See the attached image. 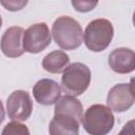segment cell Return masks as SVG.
Here are the masks:
<instances>
[{
  "label": "cell",
  "instance_id": "6da1fadb",
  "mask_svg": "<svg viewBox=\"0 0 135 135\" xmlns=\"http://www.w3.org/2000/svg\"><path fill=\"white\" fill-rule=\"evenodd\" d=\"M52 35L55 43L68 51L79 47L83 40L80 23L69 16H61L55 20L52 26Z\"/></svg>",
  "mask_w": 135,
  "mask_h": 135
},
{
  "label": "cell",
  "instance_id": "7a4b0ae2",
  "mask_svg": "<svg viewBox=\"0 0 135 135\" xmlns=\"http://www.w3.org/2000/svg\"><path fill=\"white\" fill-rule=\"evenodd\" d=\"M81 123L91 135H107L114 127V115L109 107L93 104L82 115Z\"/></svg>",
  "mask_w": 135,
  "mask_h": 135
},
{
  "label": "cell",
  "instance_id": "3957f363",
  "mask_svg": "<svg viewBox=\"0 0 135 135\" xmlns=\"http://www.w3.org/2000/svg\"><path fill=\"white\" fill-rule=\"evenodd\" d=\"M114 36L112 23L103 18L91 21L85 27L83 40L85 46L93 52H102L111 43Z\"/></svg>",
  "mask_w": 135,
  "mask_h": 135
},
{
  "label": "cell",
  "instance_id": "277c9868",
  "mask_svg": "<svg viewBox=\"0 0 135 135\" xmlns=\"http://www.w3.org/2000/svg\"><path fill=\"white\" fill-rule=\"evenodd\" d=\"M91 82V71L88 65L81 62L70 64L63 72L61 84L65 93L76 97L86 91Z\"/></svg>",
  "mask_w": 135,
  "mask_h": 135
},
{
  "label": "cell",
  "instance_id": "5b68a950",
  "mask_svg": "<svg viewBox=\"0 0 135 135\" xmlns=\"http://www.w3.org/2000/svg\"><path fill=\"white\" fill-rule=\"evenodd\" d=\"M52 40V35L46 23H35L23 34V50L31 54H38L46 49Z\"/></svg>",
  "mask_w": 135,
  "mask_h": 135
},
{
  "label": "cell",
  "instance_id": "8992f818",
  "mask_svg": "<svg viewBox=\"0 0 135 135\" xmlns=\"http://www.w3.org/2000/svg\"><path fill=\"white\" fill-rule=\"evenodd\" d=\"M6 111L13 121L26 120L33 111V101L30 94L23 90L14 91L7 98Z\"/></svg>",
  "mask_w": 135,
  "mask_h": 135
},
{
  "label": "cell",
  "instance_id": "52a82bcc",
  "mask_svg": "<svg viewBox=\"0 0 135 135\" xmlns=\"http://www.w3.org/2000/svg\"><path fill=\"white\" fill-rule=\"evenodd\" d=\"M107 103L109 108L117 113L129 110L134 104V86L130 83H118L108 93Z\"/></svg>",
  "mask_w": 135,
  "mask_h": 135
},
{
  "label": "cell",
  "instance_id": "ba28073f",
  "mask_svg": "<svg viewBox=\"0 0 135 135\" xmlns=\"http://www.w3.org/2000/svg\"><path fill=\"white\" fill-rule=\"evenodd\" d=\"M23 34L24 30L20 26H11L4 32L1 37L0 47L6 57L17 58L24 53Z\"/></svg>",
  "mask_w": 135,
  "mask_h": 135
},
{
  "label": "cell",
  "instance_id": "9c48e42d",
  "mask_svg": "<svg viewBox=\"0 0 135 135\" xmlns=\"http://www.w3.org/2000/svg\"><path fill=\"white\" fill-rule=\"evenodd\" d=\"M33 95L38 103L51 105L56 103V101L60 98L61 89L56 81L44 78L36 82L33 88Z\"/></svg>",
  "mask_w": 135,
  "mask_h": 135
},
{
  "label": "cell",
  "instance_id": "30bf717a",
  "mask_svg": "<svg viewBox=\"0 0 135 135\" xmlns=\"http://www.w3.org/2000/svg\"><path fill=\"white\" fill-rule=\"evenodd\" d=\"M110 68L118 74H128L135 69V54L131 49L118 47L109 55Z\"/></svg>",
  "mask_w": 135,
  "mask_h": 135
},
{
  "label": "cell",
  "instance_id": "8fae6325",
  "mask_svg": "<svg viewBox=\"0 0 135 135\" xmlns=\"http://www.w3.org/2000/svg\"><path fill=\"white\" fill-rule=\"evenodd\" d=\"M50 135H78L79 121L66 115H54L49 124Z\"/></svg>",
  "mask_w": 135,
  "mask_h": 135
},
{
  "label": "cell",
  "instance_id": "7c38bea8",
  "mask_svg": "<svg viewBox=\"0 0 135 135\" xmlns=\"http://www.w3.org/2000/svg\"><path fill=\"white\" fill-rule=\"evenodd\" d=\"M54 113V115L71 116L79 121L82 117V104L77 98L70 95H65L60 97L56 101Z\"/></svg>",
  "mask_w": 135,
  "mask_h": 135
},
{
  "label": "cell",
  "instance_id": "4fadbf2b",
  "mask_svg": "<svg viewBox=\"0 0 135 135\" xmlns=\"http://www.w3.org/2000/svg\"><path fill=\"white\" fill-rule=\"evenodd\" d=\"M70 58L63 51H53L49 53L42 60V68L53 74H58L64 72V70L69 66Z\"/></svg>",
  "mask_w": 135,
  "mask_h": 135
},
{
  "label": "cell",
  "instance_id": "5bb4252c",
  "mask_svg": "<svg viewBox=\"0 0 135 135\" xmlns=\"http://www.w3.org/2000/svg\"><path fill=\"white\" fill-rule=\"evenodd\" d=\"M1 135H30V131L25 124L19 121H12L4 127Z\"/></svg>",
  "mask_w": 135,
  "mask_h": 135
},
{
  "label": "cell",
  "instance_id": "9a60e30c",
  "mask_svg": "<svg viewBox=\"0 0 135 135\" xmlns=\"http://www.w3.org/2000/svg\"><path fill=\"white\" fill-rule=\"evenodd\" d=\"M73 7L80 13H86L95 8V6L98 4L97 1H82V0H73L72 2Z\"/></svg>",
  "mask_w": 135,
  "mask_h": 135
},
{
  "label": "cell",
  "instance_id": "2e32d148",
  "mask_svg": "<svg viewBox=\"0 0 135 135\" xmlns=\"http://www.w3.org/2000/svg\"><path fill=\"white\" fill-rule=\"evenodd\" d=\"M0 4L3 5L7 11H11V12H16V11H20L21 8H23L26 4H27V1L23 0V1H20V0H8V1H3L1 0L0 1Z\"/></svg>",
  "mask_w": 135,
  "mask_h": 135
},
{
  "label": "cell",
  "instance_id": "e0dca14e",
  "mask_svg": "<svg viewBox=\"0 0 135 135\" xmlns=\"http://www.w3.org/2000/svg\"><path fill=\"white\" fill-rule=\"evenodd\" d=\"M117 135H134V120L128 121Z\"/></svg>",
  "mask_w": 135,
  "mask_h": 135
},
{
  "label": "cell",
  "instance_id": "ac0fdd59",
  "mask_svg": "<svg viewBox=\"0 0 135 135\" xmlns=\"http://www.w3.org/2000/svg\"><path fill=\"white\" fill-rule=\"evenodd\" d=\"M4 116H5V112H4V108L2 104V101L0 100V123L4 120Z\"/></svg>",
  "mask_w": 135,
  "mask_h": 135
},
{
  "label": "cell",
  "instance_id": "d6986e66",
  "mask_svg": "<svg viewBox=\"0 0 135 135\" xmlns=\"http://www.w3.org/2000/svg\"><path fill=\"white\" fill-rule=\"evenodd\" d=\"M2 26V17H1V15H0V27Z\"/></svg>",
  "mask_w": 135,
  "mask_h": 135
}]
</instances>
